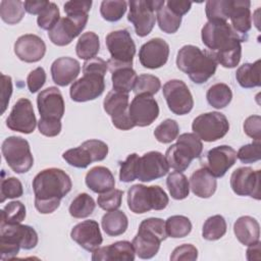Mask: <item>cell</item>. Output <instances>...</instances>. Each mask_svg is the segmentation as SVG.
Segmentation results:
<instances>
[{"mask_svg": "<svg viewBox=\"0 0 261 261\" xmlns=\"http://www.w3.org/2000/svg\"><path fill=\"white\" fill-rule=\"evenodd\" d=\"M89 15H72L61 17L59 21L48 31L50 41L57 46H66L77 37L86 28Z\"/></svg>", "mask_w": 261, "mask_h": 261, "instance_id": "cell-14", "label": "cell"}, {"mask_svg": "<svg viewBox=\"0 0 261 261\" xmlns=\"http://www.w3.org/2000/svg\"><path fill=\"white\" fill-rule=\"evenodd\" d=\"M39 132L46 137H56L61 132V121L56 118H43L38 121Z\"/></svg>", "mask_w": 261, "mask_h": 261, "instance_id": "cell-56", "label": "cell"}, {"mask_svg": "<svg viewBox=\"0 0 261 261\" xmlns=\"http://www.w3.org/2000/svg\"><path fill=\"white\" fill-rule=\"evenodd\" d=\"M165 228L167 237L174 239L185 238L192 230V223L187 216L172 215L165 221Z\"/></svg>", "mask_w": 261, "mask_h": 261, "instance_id": "cell-41", "label": "cell"}, {"mask_svg": "<svg viewBox=\"0 0 261 261\" xmlns=\"http://www.w3.org/2000/svg\"><path fill=\"white\" fill-rule=\"evenodd\" d=\"M192 129L200 140L204 142H215L227 134L229 122L224 114L212 111L197 116L193 120Z\"/></svg>", "mask_w": 261, "mask_h": 261, "instance_id": "cell-11", "label": "cell"}, {"mask_svg": "<svg viewBox=\"0 0 261 261\" xmlns=\"http://www.w3.org/2000/svg\"><path fill=\"white\" fill-rule=\"evenodd\" d=\"M6 125L9 129L22 134H31L35 130L37 119L29 99L20 98L16 101L6 118Z\"/></svg>", "mask_w": 261, "mask_h": 261, "instance_id": "cell-16", "label": "cell"}, {"mask_svg": "<svg viewBox=\"0 0 261 261\" xmlns=\"http://www.w3.org/2000/svg\"><path fill=\"white\" fill-rule=\"evenodd\" d=\"M46 83V72L43 67H37L32 70L28 77L27 84L31 93L38 92Z\"/></svg>", "mask_w": 261, "mask_h": 261, "instance_id": "cell-57", "label": "cell"}, {"mask_svg": "<svg viewBox=\"0 0 261 261\" xmlns=\"http://www.w3.org/2000/svg\"><path fill=\"white\" fill-rule=\"evenodd\" d=\"M139 155L137 153L129 154L123 162H120L119 179L123 182H130L137 178Z\"/></svg>", "mask_w": 261, "mask_h": 261, "instance_id": "cell-52", "label": "cell"}, {"mask_svg": "<svg viewBox=\"0 0 261 261\" xmlns=\"http://www.w3.org/2000/svg\"><path fill=\"white\" fill-rule=\"evenodd\" d=\"M25 218V207L19 201L9 202L1 210V223L16 224Z\"/></svg>", "mask_w": 261, "mask_h": 261, "instance_id": "cell-46", "label": "cell"}, {"mask_svg": "<svg viewBox=\"0 0 261 261\" xmlns=\"http://www.w3.org/2000/svg\"><path fill=\"white\" fill-rule=\"evenodd\" d=\"M107 69H108L107 62L99 57H94L92 59L86 60L83 65L84 73H98L101 75H105Z\"/></svg>", "mask_w": 261, "mask_h": 261, "instance_id": "cell-60", "label": "cell"}, {"mask_svg": "<svg viewBox=\"0 0 261 261\" xmlns=\"http://www.w3.org/2000/svg\"><path fill=\"white\" fill-rule=\"evenodd\" d=\"M2 90H1V113H4L7 105L9 103L10 96L12 94V83H11V77L9 75L2 74Z\"/></svg>", "mask_w": 261, "mask_h": 261, "instance_id": "cell-61", "label": "cell"}, {"mask_svg": "<svg viewBox=\"0 0 261 261\" xmlns=\"http://www.w3.org/2000/svg\"><path fill=\"white\" fill-rule=\"evenodd\" d=\"M165 4L164 0H132L128 2V21L134 24L139 37L148 36L155 24V11Z\"/></svg>", "mask_w": 261, "mask_h": 261, "instance_id": "cell-9", "label": "cell"}, {"mask_svg": "<svg viewBox=\"0 0 261 261\" xmlns=\"http://www.w3.org/2000/svg\"><path fill=\"white\" fill-rule=\"evenodd\" d=\"M176 140V143L166 150L165 159L169 168L181 172L190 166L193 159L201 156L203 144L194 133L181 134Z\"/></svg>", "mask_w": 261, "mask_h": 261, "instance_id": "cell-5", "label": "cell"}, {"mask_svg": "<svg viewBox=\"0 0 261 261\" xmlns=\"http://www.w3.org/2000/svg\"><path fill=\"white\" fill-rule=\"evenodd\" d=\"M169 202L165 191L159 186L134 185L127 191V206L136 214L150 210H163Z\"/></svg>", "mask_w": 261, "mask_h": 261, "instance_id": "cell-6", "label": "cell"}, {"mask_svg": "<svg viewBox=\"0 0 261 261\" xmlns=\"http://www.w3.org/2000/svg\"><path fill=\"white\" fill-rule=\"evenodd\" d=\"M176 65L192 82L203 84L215 73L217 61L212 52L194 45H185L177 52Z\"/></svg>", "mask_w": 261, "mask_h": 261, "instance_id": "cell-2", "label": "cell"}, {"mask_svg": "<svg viewBox=\"0 0 261 261\" xmlns=\"http://www.w3.org/2000/svg\"><path fill=\"white\" fill-rule=\"evenodd\" d=\"M14 53L21 61L28 63L38 62L46 53V44L39 36L25 34L20 36L14 43Z\"/></svg>", "mask_w": 261, "mask_h": 261, "instance_id": "cell-24", "label": "cell"}, {"mask_svg": "<svg viewBox=\"0 0 261 261\" xmlns=\"http://www.w3.org/2000/svg\"><path fill=\"white\" fill-rule=\"evenodd\" d=\"M128 94L115 90L110 91L103 101L104 110L111 117L113 125L121 130L135 127L128 113Z\"/></svg>", "mask_w": 261, "mask_h": 261, "instance_id": "cell-12", "label": "cell"}, {"mask_svg": "<svg viewBox=\"0 0 261 261\" xmlns=\"http://www.w3.org/2000/svg\"><path fill=\"white\" fill-rule=\"evenodd\" d=\"M62 158L71 166L76 168H86L92 162V156L83 146L68 149L62 154Z\"/></svg>", "mask_w": 261, "mask_h": 261, "instance_id": "cell-44", "label": "cell"}, {"mask_svg": "<svg viewBox=\"0 0 261 261\" xmlns=\"http://www.w3.org/2000/svg\"><path fill=\"white\" fill-rule=\"evenodd\" d=\"M169 45L161 38H153L142 45L139 51L140 63L150 69L162 67L168 60Z\"/></svg>", "mask_w": 261, "mask_h": 261, "instance_id": "cell-21", "label": "cell"}, {"mask_svg": "<svg viewBox=\"0 0 261 261\" xmlns=\"http://www.w3.org/2000/svg\"><path fill=\"white\" fill-rule=\"evenodd\" d=\"M38 244V233L30 225L0 223V258H14L19 249L31 250Z\"/></svg>", "mask_w": 261, "mask_h": 261, "instance_id": "cell-3", "label": "cell"}, {"mask_svg": "<svg viewBox=\"0 0 261 261\" xmlns=\"http://www.w3.org/2000/svg\"><path fill=\"white\" fill-rule=\"evenodd\" d=\"M100 49L99 37L94 32H87L82 34L75 46L76 55L81 59L89 60L98 54Z\"/></svg>", "mask_w": 261, "mask_h": 261, "instance_id": "cell-34", "label": "cell"}, {"mask_svg": "<svg viewBox=\"0 0 261 261\" xmlns=\"http://www.w3.org/2000/svg\"><path fill=\"white\" fill-rule=\"evenodd\" d=\"M217 63H220L225 68H233L236 67L241 60L242 57V46L241 43L237 44L224 51L213 53Z\"/></svg>", "mask_w": 261, "mask_h": 261, "instance_id": "cell-48", "label": "cell"}, {"mask_svg": "<svg viewBox=\"0 0 261 261\" xmlns=\"http://www.w3.org/2000/svg\"><path fill=\"white\" fill-rule=\"evenodd\" d=\"M260 242H257L254 245H250L248 246V250H247V259L249 261H253V260H260Z\"/></svg>", "mask_w": 261, "mask_h": 261, "instance_id": "cell-64", "label": "cell"}, {"mask_svg": "<svg viewBox=\"0 0 261 261\" xmlns=\"http://www.w3.org/2000/svg\"><path fill=\"white\" fill-rule=\"evenodd\" d=\"M206 98L208 103L212 107L216 109H221L230 103L232 99V92L226 84L217 83L212 85L208 89L206 93Z\"/></svg>", "mask_w": 261, "mask_h": 261, "instance_id": "cell-35", "label": "cell"}, {"mask_svg": "<svg viewBox=\"0 0 261 261\" xmlns=\"http://www.w3.org/2000/svg\"><path fill=\"white\" fill-rule=\"evenodd\" d=\"M179 134L178 123L171 118H167L163 120L159 125L156 126L154 130L155 139L163 144L171 143L173 140L177 138Z\"/></svg>", "mask_w": 261, "mask_h": 261, "instance_id": "cell-45", "label": "cell"}, {"mask_svg": "<svg viewBox=\"0 0 261 261\" xmlns=\"http://www.w3.org/2000/svg\"><path fill=\"white\" fill-rule=\"evenodd\" d=\"M81 146L88 150L92 156L93 162L104 160L108 154L107 144L100 140H88L85 141Z\"/></svg>", "mask_w": 261, "mask_h": 261, "instance_id": "cell-54", "label": "cell"}, {"mask_svg": "<svg viewBox=\"0 0 261 261\" xmlns=\"http://www.w3.org/2000/svg\"><path fill=\"white\" fill-rule=\"evenodd\" d=\"M260 147V141H254L251 144L244 145L239 149L237 158H239L242 163H254L259 161L261 158Z\"/></svg>", "mask_w": 261, "mask_h": 261, "instance_id": "cell-53", "label": "cell"}, {"mask_svg": "<svg viewBox=\"0 0 261 261\" xmlns=\"http://www.w3.org/2000/svg\"><path fill=\"white\" fill-rule=\"evenodd\" d=\"M35 194V207L42 214L54 212L60 200L72 187L69 175L59 168H47L40 171L32 182Z\"/></svg>", "mask_w": 261, "mask_h": 261, "instance_id": "cell-1", "label": "cell"}, {"mask_svg": "<svg viewBox=\"0 0 261 261\" xmlns=\"http://www.w3.org/2000/svg\"><path fill=\"white\" fill-rule=\"evenodd\" d=\"M198 258V250L192 244H184L176 247L171 255V261H195Z\"/></svg>", "mask_w": 261, "mask_h": 261, "instance_id": "cell-55", "label": "cell"}, {"mask_svg": "<svg viewBox=\"0 0 261 261\" xmlns=\"http://www.w3.org/2000/svg\"><path fill=\"white\" fill-rule=\"evenodd\" d=\"M94 199L87 193L79 194L69 205V214L74 218H85L90 216L95 210Z\"/></svg>", "mask_w": 261, "mask_h": 261, "instance_id": "cell-39", "label": "cell"}, {"mask_svg": "<svg viewBox=\"0 0 261 261\" xmlns=\"http://www.w3.org/2000/svg\"><path fill=\"white\" fill-rule=\"evenodd\" d=\"M245 134L254 141L261 139V117L259 115H251L244 122Z\"/></svg>", "mask_w": 261, "mask_h": 261, "instance_id": "cell-58", "label": "cell"}, {"mask_svg": "<svg viewBox=\"0 0 261 261\" xmlns=\"http://www.w3.org/2000/svg\"><path fill=\"white\" fill-rule=\"evenodd\" d=\"M127 3L124 0H104L100 5L101 16L107 21H117L125 13Z\"/></svg>", "mask_w": 261, "mask_h": 261, "instance_id": "cell-42", "label": "cell"}, {"mask_svg": "<svg viewBox=\"0 0 261 261\" xmlns=\"http://www.w3.org/2000/svg\"><path fill=\"white\" fill-rule=\"evenodd\" d=\"M128 113L135 126H147L158 117L159 106L152 96L136 95L128 106Z\"/></svg>", "mask_w": 261, "mask_h": 261, "instance_id": "cell-19", "label": "cell"}, {"mask_svg": "<svg viewBox=\"0 0 261 261\" xmlns=\"http://www.w3.org/2000/svg\"><path fill=\"white\" fill-rule=\"evenodd\" d=\"M226 221L221 215H213L206 219L202 228V237L207 241H216L226 232Z\"/></svg>", "mask_w": 261, "mask_h": 261, "instance_id": "cell-40", "label": "cell"}, {"mask_svg": "<svg viewBox=\"0 0 261 261\" xmlns=\"http://www.w3.org/2000/svg\"><path fill=\"white\" fill-rule=\"evenodd\" d=\"M87 187L94 193L103 194L115 187V179L112 172L104 166H95L91 168L85 178Z\"/></svg>", "mask_w": 261, "mask_h": 261, "instance_id": "cell-28", "label": "cell"}, {"mask_svg": "<svg viewBox=\"0 0 261 261\" xmlns=\"http://www.w3.org/2000/svg\"><path fill=\"white\" fill-rule=\"evenodd\" d=\"M23 194V189L20 180L16 177L10 176L3 178L1 180V188H0V196H1V203H3L6 199H14L19 198Z\"/></svg>", "mask_w": 261, "mask_h": 261, "instance_id": "cell-49", "label": "cell"}, {"mask_svg": "<svg viewBox=\"0 0 261 261\" xmlns=\"http://www.w3.org/2000/svg\"><path fill=\"white\" fill-rule=\"evenodd\" d=\"M51 75L53 82L60 87H65L77 77L81 71L80 62L71 57H59L51 65Z\"/></svg>", "mask_w": 261, "mask_h": 261, "instance_id": "cell-26", "label": "cell"}, {"mask_svg": "<svg viewBox=\"0 0 261 261\" xmlns=\"http://www.w3.org/2000/svg\"><path fill=\"white\" fill-rule=\"evenodd\" d=\"M160 88H161V82L157 76L144 73L138 76L133 91L135 95L144 94V95L153 96L160 90Z\"/></svg>", "mask_w": 261, "mask_h": 261, "instance_id": "cell-47", "label": "cell"}, {"mask_svg": "<svg viewBox=\"0 0 261 261\" xmlns=\"http://www.w3.org/2000/svg\"><path fill=\"white\" fill-rule=\"evenodd\" d=\"M162 91L169 110L174 114L185 115L193 109L194 99L185 82L170 80L164 84Z\"/></svg>", "mask_w": 261, "mask_h": 261, "instance_id": "cell-13", "label": "cell"}, {"mask_svg": "<svg viewBox=\"0 0 261 261\" xmlns=\"http://www.w3.org/2000/svg\"><path fill=\"white\" fill-rule=\"evenodd\" d=\"M101 225L106 234L117 237L125 232L128 226V219L124 212L120 210L107 211L102 217Z\"/></svg>", "mask_w": 261, "mask_h": 261, "instance_id": "cell-32", "label": "cell"}, {"mask_svg": "<svg viewBox=\"0 0 261 261\" xmlns=\"http://www.w3.org/2000/svg\"><path fill=\"white\" fill-rule=\"evenodd\" d=\"M49 1H45V0H29V1H24L23 5H24V9L27 12H29L30 14H40L49 4Z\"/></svg>", "mask_w": 261, "mask_h": 261, "instance_id": "cell-63", "label": "cell"}, {"mask_svg": "<svg viewBox=\"0 0 261 261\" xmlns=\"http://www.w3.org/2000/svg\"><path fill=\"white\" fill-rule=\"evenodd\" d=\"M170 196L175 200L186 199L190 194V184L187 176L180 171L171 172L166 179Z\"/></svg>", "mask_w": 261, "mask_h": 261, "instance_id": "cell-36", "label": "cell"}, {"mask_svg": "<svg viewBox=\"0 0 261 261\" xmlns=\"http://www.w3.org/2000/svg\"><path fill=\"white\" fill-rule=\"evenodd\" d=\"M37 105L43 118L61 119L64 114V100L60 90L56 87L41 91L37 97Z\"/></svg>", "mask_w": 261, "mask_h": 261, "instance_id": "cell-23", "label": "cell"}, {"mask_svg": "<svg viewBox=\"0 0 261 261\" xmlns=\"http://www.w3.org/2000/svg\"><path fill=\"white\" fill-rule=\"evenodd\" d=\"M166 6L173 11L175 14L182 16L186 14L192 6V2L190 1H175V0H168L166 2Z\"/></svg>", "mask_w": 261, "mask_h": 261, "instance_id": "cell-62", "label": "cell"}, {"mask_svg": "<svg viewBox=\"0 0 261 261\" xmlns=\"http://www.w3.org/2000/svg\"><path fill=\"white\" fill-rule=\"evenodd\" d=\"M24 5L19 0H2L0 2V16L8 24L19 22L24 16Z\"/></svg>", "mask_w": 261, "mask_h": 261, "instance_id": "cell-37", "label": "cell"}, {"mask_svg": "<svg viewBox=\"0 0 261 261\" xmlns=\"http://www.w3.org/2000/svg\"><path fill=\"white\" fill-rule=\"evenodd\" d=\"M1 151L8 166L16 173L28 172L34 164L30 144L21 137L6 138L2 143Z\"/></svg>", "mask_w": 261, "mask_h": 261, "instance_id": "cell-10", "label": "cell"}, {"mask_svg": "<svg viewBox=\"0 0 261 261\" xmlns=\"http://www.w3.org/2000/svg\"><path fill=\"white\" fill-rule=\"evenodd\" d=\"M233 232L245 246L254 245L260 239V225L259 222L252 216H241L233 224Z\"/></svg>", "mask_w": 261, "mask_h": 261, "instance_id": "cell-30", "label": "cell"}, {"mask_svg": "<svg viewBox=\"0 0 261 261\" xmlns=\"http://www.w3.org/2000/svg\"><path fill=\"white\" fill-rule=\"evenodd\" d=\"M105 75L98 73H84L70 87L69 95L72 101L87 102L95 100L105 90Z\"/></svg>", "mask_w": 261, "mask_h": 261, "instance_id": "cell-17", "label": "cell"}, {"mask_svg": "<svg viewBox=\"0 0 261 261\" xmlns=\"http://www.w3.org/2000/svg\"><path fill=\"white\" fill-rule=\"evenodd\" d=\"M232 0H209L206 2L205 11L208 21H227Z\"/></svg>", "mask_w": 261, "mask_h": 261, "instance_id": "cell-38", "label": "cell"}, {"mask_svg": "<svg viewBox=\"0 0 261 261\" xmlns=\"http://www.w3.org/2000/svg\"><path fill=\"white\" fill-rule=\"evenodd\" d=\"M260 59L253 63H244L236 72V79L241 87L245 89L259 87L260 81Z\"/></svg>", "mask_w": 261, "mask_h": 261, "instance_id": "cell-33", "label": "cell"}, {"mask_svg": "<svg viewBox=\"0 0 261 261\" xmlns=\"http://www.w3.org/2000/svg\"><path fill=\"white\" fill-rule=\"evenodd\" d=\"M156 17L160 30L166 34H174L181 23V16L175 14L167 6L161 7L157 11Z\"/></svg>", "mask_w": 261, "mask_h": 261, "instance_id": "cell-43", "label": "cell"}, {"mask_svg": "<svg viewBox=\"0 0 261 261\" xmlns=\"http://www.w3.org/2000/svg\"><path fill=\"white\" fill-rule=\"evenodd\" d=\"M136 252L128 241H118L109 246L98 248L92 254L93 261H134Z\"/></svg>", "mask_w": 261, "mask_h": 261, "instance_id": "cell-25", "label": "cell"}, {"mask_svg": "<svg viewBox=\"0 0 261 261\" xmlns=\"http://www.w3.org/2000/svg\"><path fill=\"white\" fill-rule=\"evenodd\" d=\"M123 192L121 190L112 189L106 193L100 194L97 199L98 206L105 211L117 210L121 206Z\"/></svg>", "mask_w": 261, "mask_h": 261, "instance_id": "cell-51", "label": "cell"}, {"mask_svg": "<svg viewBox=\"0 0 261 261\" xmlns=\"http://www.w3.org/2000/svg\"><path fill=\"white\" fill-rule=\"evenodd\" d=\"M261 171L251 167H239L230 176V187L239 196H250L260 200Z\"/></svg>", "mask_w": 261, "mask_h": 261, "instance_id": "cell-18", "label": "cell"}, {"mask_svg": "<svg viewBox=\"0 0 261 261\" xmlns=\"http://www.w3.org/2000/svg\"><path fill=\"white\" fill-rule=\"evenodd\" d=\"M71 239L89 252L97 250L103 242L99 224L96 220H84L74 225L70 231Z\"/></svg>", "mask_w": 261, "mask_h": 261, "instance_id": "cell-22", "label": "cell"}, {"mask_svg": "<svg viewBox=\"0 0 261 261\" xmlns=\"http://www.w3.org/2000/svg\"><path fill=\"white\" fill-rule=\"evenodd\" d=\"M201 38L212 53L224 51L248 39L238 34L227 21H207L202 28Z\"/></svg>", "mask_w": 261, "mask_h": 261, "instance_id": "cell-7", "label": "cell"}, {"mask_svg": "<svg viewBox=\"0 0 261 261\" xmlns=\"http://www.w3.org/2000/svg\"><path fill=\"white\" fill-rule=\"evenodd\" d=\"M237 152L233 148L221 145L210 149L202 159V167L207 169L214 177H222L236 163Z\"/></svg>", "mask_w": 261, "mask_h": 261, "instance_id": "cell-15", "label": "cell"}, {"mask_svg": "<svg viewBox=\"0 0 261 261\" xmlns=\"http://www.w3.org/2000/svg\"><path fill=\"white\" fill-rule=\"evenodd\" d=\"M251 2L248 0H232L229 18L231 28L240 35L248 38V32L252 27L250 11Z\"/></svg>", "mask_w": 261, "mask_h": 261, "instance_id": "cell-27", "label": "cell"}, {"mask_svg": "<svg viewBox=\"0 0 261 261\" xmlns=\"http://www.w3.org/2000/svg\"><path fill=\"white\" fill-rule=\"evenodd\" d=\"M60 19L58 6L54 2H50L48 6L38 15L37 23L42 30L50 31Z\"/></svg>", "mask_w": 261, "mask_h": 261, "instance_id": "cell-50", "label": "cell"}, {"mask_svg": "<svg viewBox=\"0 0 261 261\" xmlns=\"http://www.w3.org/2000/svg\"><path fill=\"white\" fill-rule=\"evenodd\" d=\"M111 58L107 61L109 69L133 64L136 54L135 42L127 30H117L109 33L105 39Z\"/></svg>", "mask_w": 261, "mask_h": 261, "instance_id": "cell-8", "label": "cell"}, {"mask_svg": "<svg viewBox=\"0 0 261 261\" xmlns=\"http://www.w3.org/2000/svg\"><path fill=\"white\" fill-rule=\"evenodd\" d=\"M110 71L113 90L127 94L134 90L138 75L130 65L116 66L111 68Z\"/></svg>", "mask_w": 261, "mask_h": 261, "instance_id": "cell-31", "label": "cell"}, {"mask_svg": "<svg viewBox=\"0 0 261 261\" xmlns=\"http://www.w3.org/2000/svg\"><path fill=\"white\" fill-rule=\"evenodd\" d=\"M92 6V1H67L64 3V12L67 16L88 14Z\"/></svg>", "mask_w": 261, "mask_h": 261, "instance_id": "cell-59", "label": "cell"}, {"mask_svg": "<svg viewBox=\"0 0 261 261\" xmlns=\"http://www.w3.org/2000/svg\"><path fill=\"white\" fill-rule=\"evenodd\" d=\"M169 170L165 156L158 151H150L139 158L137 178L149 182L167 174Z\"/></svg>", "mask_w": 261, "mask_h": 261, "instance_id": "cell-20", "label": "cell"}, {"mask_svg": "<svg viewBox=\"0 0 261 261\" xmlns=\"http://www.w3.org/2000/svg\"><path fill=\"white\" fill-rule=\"evenodd\" d=\"M190 189L199 198H210L216 191L215 177L204 167L195 170L190 177Z\"/></svg>", "mask_w": 261, "mask_h": 261, "instance_id": "cell-29", "label": "cell"}, {"mask_svg": "<svg viewBox=\"0 0 261 261\" xmlns=\"http://www.w3.org/2000/svg\"><path fill=\"white\" fill-rule=\"evenodd\" d=\"M166 238L165 221L161 218L150 217L140 223L138 233L132 244L139 258L151 259L158 253L161 242Z\"/></svg>", "mask_w": 261, "mask_h": 261, "instance_id": "cell-4", "label": "cell"}]
</instances>
